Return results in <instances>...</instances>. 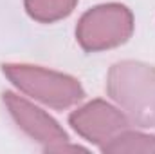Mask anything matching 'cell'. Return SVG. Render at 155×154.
<instances>
[{"label":"cell","instance_id":"cell-3","mask_svg":"<svg viewBox=\"0 0 155 154\" xmlns=\"http://www.w3.org/2000/svg\"><path fill=\"white\" fill-rule=\"evenodd\" d=\"M134 33L132 11L117 2L88 9L76 26V40L87 53H99L123 45Z\"/></svg>","mask_w":155,"mask_h":154},{"label":"cell","instance_id":"cell-4","mask_svg":"<svg viewBox=\"0 0 155 154\" xmlns=\"http://www.w3.org/2000/svg\"><path fill=\"white\" fill-rule=\"evenodd\" d=\"M69 123L83 140L97 147H103L132 125L119 107L105 100H92L83 107H78L71 113Z\"/></svg>","mask_w":155,"mask_h":154},{"label":"cell","instance_id":"cell-1","mask_svg":"<svg viewBox=\"0 0 155 154\" xmlns=\"http://www.w3.org/2000/svg\"><path fill=\"white\" fill-rule=\"evenodd\" d=\"M107 93L141 129H155V67L137 60H123L110 67Z\"/></svg>","mask_w":155,"mask_h":154},{"label":"cell","instance_id":"cell-6","mask_svg":"<svg viewBox=\"0 0 155 154\" xmlns=\"http://www.w3.org/2000/svg\"><path fill=\"white\" fill-rule=\"evenodd\" d=\"M99 149L105 154H124V152L155 154V136L141 132V131L126 129V131L119 132L116 138H112L108 143H105Z\"/></svg>","mask_w":155,"mask_h":154},{"label":"cell","instance_id":"cell-5","mask_svg":"<svg viewBox=\"0 0 155 154\" xmlns=\"http://www.w3.org/2000/svg\"><path fill=\"white\" fill-rule=\"evenodd\" d=\"M2 100L16 125L36 143L43 145L45 152H51L54 147L69 142V136L63 127L52 116H49L43 109L36 107L24 96L5 91L2 94Z\"/></svg>","mask_w":155,"mask_h":154},{"label":"cell","instance_id":"cell-2","mask_svg":"<svg viewBox=\"0 0 155 154\" xmlns=\"http://www.w3.org/2000/svg\"><path fill=\"white\" fill-rule=\"evenodd\" d=\"M2 73L24 94L63 111L85 98V89L74 76L29 64H4Z\"/></svg>","mask_w":155,"mask_h":154},{"label":"cell","instance_id":"cell-7","mask_svg":"<svg viewBox=\"0 0 155 154\" xmlns=\"http://www.w3.org/2000/svg\"><path fill=\"white\" fill-rule=\"evenodd\" d=\"M27 15L40 24H52L67 18L78 5V0H24Z\"/></svg>","mask_w":155,"mask_h":154}]
</instances>
